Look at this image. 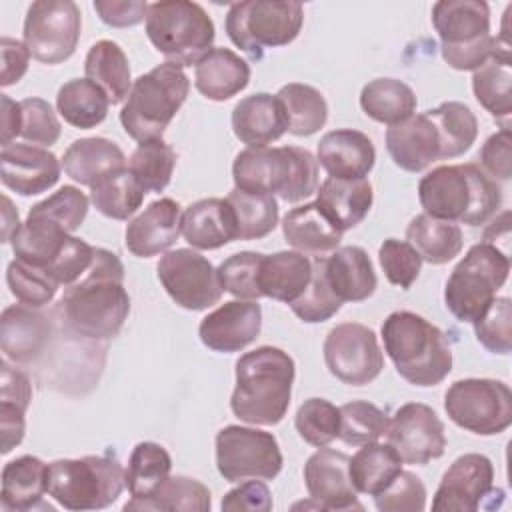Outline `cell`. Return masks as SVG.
Returning a JSON list of instances; mask_svg holds the SVG:
<instances>
[{
    "instance_id": "obj_1",
    "label": "cell",
    "mask_w": 512,
    "mask_h": 512,
    "mask_svg": "<svg viewBox=\"0 0 512 512\" xmlns=\"http://www.w3.org/2000/svg\"><path fill=\"white\" fill-rule=\"evenodd\" d=\"M62 326L80 338L110 340L118 336L130 314V296L124 288V264L106 250L96 248L88 272L68 286L56 304Z\"/></svg>"
},
{
    "instance_id": "obj_2",
    "label": "cell",
    "mask_w": 512,
    "mask_h": 512,
    "mask_svg": "<svg viewBox=\"0 0 512 512\" xmlns=\"http://www.w3.org/2000/svg\"><path fill=\"white\" fill-rule=\"evenodd\" d=\"M236 386L230 408L236 418L254 426L282 422L292 398L294 360L276 346H258L236 362Z\"/></svg>"
},
{
    "instance_id": "obj_3",
    "label": "cell",
    "mask_w": 512,
    "mask_h": 512,
    "mask_svg": "<svg viewBox=\"0 0 512 512\" xmlns=\"http://www.w3.org/2000/svg\"><path fill=\"white\" fill-rule=\"evenodd\" d=\"M424 214L468 226L486 224L502 204V190L478 164H448L418 182Z\"/></svg>"
},
{
    "instance_id": "obj_4",
    "label": "cell",
    "mask_w": 512,
    "mask_h": 512,
    "mask_svg": "<svg viewBox=\"0 0 512 512\" xmlns=\"http://www.w3.org/2000/svg\"><path fill=\"white\" fill-rule=\"evenodd\" d=\"M382 340L396 372L410 384H440L452 370V348L446 334L424 316L398 310L382 322Z\"/></svg>"
},
{
    "instance_id": "obj_5",
    "label": "cell",
    "mask_w": 512,
    "mask_h": 512,
    "mask_svg": "<svg viewBox=\"0 0 512 512\" xmlns=\"http://www.w3.org/2000/svg\"><path fill=\"white\" fill-rule=\"evenodd\" d=\"M234 188L300 202L318 190V160L300 146L246 148L232 164Z\"/></svg>"
},
{
    "instance_id": "obj_6",
    "label": "cell",
    "mask_w": 512,
    "mask_h": 512,
    "mask_svg": "<svg viewBox=\"0 0 512 512\" xmlns=\"http://www.w3.org/2000/svg\"><path fill=\"white\" fill-rule=\"evenodd\" d=\"M190 80L172 62H162L132 82L130 94L120 110L124 132L140 142L160 140L176 112L186 102Z\"/></svg>"
},
{
    "instance_id": "obj_7",
    "label": "cell",
    "mask_w": 512,
    "mask_h": 512,
    "mask_svg": "<svg viewBox=\"0 0 512 512\" xmlns=\"http://www.w3.org/2000/svg\"><path fill=\"white\" fill-rule=\"evenodd\" d=\"M146 36L166 62L186 68L196 66L212 50L216 28L196 2L160 0L148 6Z\"/></svg>"
},
{
    "instance_id": "obj_8",
    "label": "cell",
    "mask_w": 512,
    "mask_h": 512,
    "mask_svg": "<svg viewBox=\"0 0 512 512\" xmlns=\"http://www.w3.org/2000/svg\"><path fill=\"white\" fill-rule=\"evenodd\" d=\"M508 272L510 258L504 250L492 242L474 244L446 280V308L456 320L474 324L506 284Z\"/></svg>"
},
{
    "instance_id": "obj_9",
    "label": "cell",
    "mask_w": 512,
    "mask_h": 512,
    "mask_svg": "<svg viewBox=\"0 0 512 512\" xmlns=\"http://www.w3.org/2000/svg\"><path fill=\"white\" fill-rule=\"evenodd\" d=\"M440 54L454 70H478L494 54L490 8L482 0H440L432 6Z\"/></svg>"
},
{
    "instance_id": "obj_10",
    "label": "cell",
    "mask_w": 512,
    "mask_h": 512,
    "mask_svg": "<svg viewBox=\"0 0 512 512\" xmlns=\"http://www.w3.org/2000/svg\"><path fill=\"white\" fill-rule=\"evenodd\" d=\"M124 486V468L110 456L58 458L48 464V496L66 510L106 508Z\"/></svg>"
},
{
    "instance_id": "obj_11",
    "label": "cell",
    "mask_w": 512,
    "mask_h": 512,
    "mask_svg": "<svg viewBox=\"0 0 512 512\" xmlns=\"http://www.w3.org/2000/svg\"><path fill=\"white\" fill-rule=\"evenodd\" d=\"M304 8L300 2L246 0L234 2L226 14V34L234 46L252 60H262L266 48L286 46L302 30Z\"/></svg>"
},
{
    "instance_id": "obj_12",
    "label": "cell",
    "mask_w": 512,
    "mask_h": 512,
    "mask_svg": "<svg viewBox=\"0 0 512 512\" xmlns=\"http://www.w3.org/2000/svg\"><path fill=\"white\" fill-rule=\"evenodd\" d=\"M444 410L456 426L478 436H496L512 424V392L502 380H456L444 394Z\"/></svg>"
},
{
    "instance_id": "obj_13",
    "label": "cell",
    "mask_w": 512,
    "mask_h": 512,
    "mask_svg": "<svg viewBox=\"0 0 512 512\" xmlns=\"http://www.w3.org/2000/svg\"><path fill=\"white\" fill-rule=\"evenodd\" d=\"M282 464L284 458L272 432L230 424L216 434V468L226 482L272 480Z\"/></svg>"
},
{
    "instance_id": "obj_14",
    "label": "cell",
    "mask_w": 512,
    "mask_h": 512,
    "mask_svg": "<svg viewBox=\"0 0 512 512\" xmlns=\"http://www.w3.org/2000/svg\"><path fill=\"white\" fill-rule=\"evenodd\" d=\"M82 14L72 0H36L24 18V44L30 56L42 64L68 60L78 46Z\"/></svg>"
},
{
    "instance_id": "obj_15",
    "label": "cell",
    "mask_w": 512,
    "mask_h": 512,
    "mask_svg": "<svg viewBox=\"0 0 512 512\" xmlns=\"http://www.w3.org/2000/svg\"><path fill=\"white\" fill-rule=\"evenodd\" d=\"M156 274L166 294L184 310H206L218 304L224 292L212 262L190 248L164 252Z\"/></svg>"
},
{
    "instance_id": "obj_16",
    "label": "cell",
    "mask_w": 512,
    "mask_h": 512,
    "mask_svg": "<svg viewBox=\"0 0 512 512\" xmlns=\"http://www.w3.org/2000/svg\"><path fill=\"white\" fill-rule=\"evenodd\" d=\"M322 352L328 372L350 386L370 384L384 368L376 332L358 322L336 324L326 334Z\"/></svg>"
},
{
    "instance_id": "obj_17",
    "label": "cell",
    "mask_w": 512,
    "mask_h": 512,
    "mask_svg": "<svg viewBox=\"0 0 512 512\" xmlns=\"http://www.w3.org/2000/svg\"><path fill=\"white\" fill-rule=\"evenodd\" d=\"M388 444L398 452L402 462L424 466L446 450L444 422L422 402L400 406L388 422Z\"/></svg>"
},
{
    "instance_id": "obj_18",
    "label": "cell",
    "mask_w": 512,
    "mask_h": 512,
    "mask_svg": "<svg viewBox=\"0 0 512 512\" xmlns=\"http://www.w3.org/2000/svg\"><path fill=\"white\" fill-rule=\"evenodd\" d=\"M350 456L344 452L322 446L304 464V484L312 502H300L298 506H312L316 510H364L358 502L348 476Z\"/></svg>"
},
{
    "instance_id": "obj_19",
    "label": "cell",
    "mask_w": 512,
    "mask_h": 512,
    "mask_svg": "<svg viewBox=\"0 0 512 512\" xmlns=\"http://www.w3.org/2000/svg\"><path fill=\"white\" fill-rule=\"evenodd\" d=\"M494 490V466L484 454H462L444 472L432 500L436 512H476Z\"/></svg>"
},
{
    "instance_id": "obj_20",
    "label": "cell",
    "mask_w": 512,
    "mask_h": 512,
    "mask_svg": "<svg viewBox=\"0 0 512 512\" xmlns=\"http://www.w3.org/2000/svg\"><path fill=\"white\" fill-rule=\"evenodd\" d=\"M262 330V308L256 300H230L206 314L198 336L212 352L232 354L252 344Z\"/></svg>"
},
{
    "instance_id": "obj_21",
    "label": "cell",
    "mask_w": 512,
    "mask_h": 512,
    "mask_svg": "<svg viewBox=\"0 0 512 512\" xmlns=\"http://www.w3.org/2000/svg\"><path fill=\"white\" fill-rule=\"evenodd\" d=\"M60 162L54 152L34 144H8L0 152V180L20 196L50 190L60 180Z\"/></svg>"
},
{
    "instance_id": "obj_22",
    "label": "cell",
    "mask_w": 512,
    "mask_h": 512,
    "mask_svg": "<svg viewBox=\"0 0 512 512\" xmlns=\"http://www.w3.org/2000/svg\"><path fill=\"white\" fill-rule=\"evenodd\" d=\"M52 338V322L40 310L12 304L0 316V348L6 360L28 364L38 360Z\"/></svg>"
},
{
    "instance_id": "obj_23",
    "label": "cell",
    "mask_w": 512,
    "mask_h": 512,
    "mask_svg": "<svg viewBox=\"0 0 512 512\" xmlns=\"http://www.w3.org/2000/svg\"><path fill=\"white\" fill-rule=\"evenodd\" d=\"M182 210L172 198L150 202L136 218H132L124 232L126 248L138 258H150L166 252L182 234Z\"/></svg>"
},
{
    "instance_id": "obj_24",
    "label": "cell",
    "mask_w": 512,
    "mask_h": 512,
    "mask_svg": "<svg viewBox=\"0 0 512 512\" xmlns=\"http://www.w3.org/2000/svg\"><path fill=\"white\" fill-rule=\"evenodd\" d=\"M386 150L398 168L414 174L442 160L440 136L426 112L390 126L386 130Z\"/></svg>"
},
{
    "instance_id": "obj_25",
    "label": "cell",
    "mask_w": 512,
    "mask_h": 512,
    "mask_svg": "<svg viewBox=\"0 0 512 512\" xmlns=\"http://www.w3.org/2000/svg\"><path fill=\"white\" fill-rule=\"evenodd\" d=\"M316 160L326 170L328 178L358 180L366 178L374 168L376 150L364 132L342 128L320 138Z\"/></svg>"
},
{
    "instance_id": "obj_26",
    "label": "cell",
    "mask_w": 512,
    "mask_h": 512,
    "mask_svg": "<svg viewBox=\"0 0 512 512\" xmlns=\"http://www.w3.org/2000/svg\"><path fill=\"white\" fill-rule=\"evenodd\" d=\"M232 130L248 148H266L280 140L288 122L276 94L256 92L242 98L232 110Z\"/></svg>"
},
{
    "instance_id": "obj_27",
    "label": "cell",
    "mask_w": 512,
    "mask_h": 512,
    "mask_svg": "<svg viewBox=\"0 0 512 512\" xmlns=\"http://www.w3.org/2000/svg\"><path fill=\"white\" fill-rule=\"evenodd\" d=\"M62 168L74 182L94 188L116 172L126 170L128 162L116 142L102 136H92L78 138L66 148Z\"/></svg>"
},
{
    "instance_id": "obj_28",
    "label": "cell",
    "mask_w": 512,
    "mask_h": 512,
    "mask_svg": "<svg viewBox=\"0 0 512 512\" xmlns=\"http://www.w3.org/2000/svg\"><path fill=\"white\" fill-rule=\"evenodd\" d=\"M180 232L196 250H216L236 240V222L226 198H202L182 212Z\"/></svg>"
},
{
    "instance_id": "obj_29",
    "label": "cell",
    "mask_w": 512,
    "mask_h": 512,
    "mask_svg": "<svg viewBox=\"0 0 512 512\" xmlns=\"http://www.w3.org/2000/svg\"><path fill=\"white\" fill-rule=\"evenodd\" d=\"M324 274L336 298L344 302H362L376 290L378 278L370 256L360 246H342L324 258Z\"/></svg>"
},
{
    "instance_id": "obj_30",
    "label": "cell",
    "mask_w": 512,
    "mask_h": 512,
    "mask_svg": "<svg viewBox=\"0 0 512 512\" xmlns=\"http://www.w3.org/2000/svg\"><path fill=\"white\" fill-rule=\"evenodd\" d=\"M48 492V464L38 456H20L2 468L0 506L4 512H26L36 508H50L42 504Z\"/></svg>"
},
{
    "instance_id": "obj_31",
    "label": "cell",
    "mask_w": 512,
    "mask_h": 512,
    "mask_svg": "<svg viewBox=\"0 0 512 512\" xmlns=\"http://www.w3.org/2000/svg\"><path fill=\"white\" fill-rule=\"evenodd\" d=\"M312 278V260L296 250L264 254L258 288L262 298H272L284 304H294L308 288Z\"/></svg>"
},
{
    "instance_id": "obj_32",
    "label": "cell",
    "mask_w": 512,
    "mask_h": 512,
    "mask_svg": "<svg viewBox=\"0 0 512 512\" xmlns=\"http://www.w3.org/2000/svg\"><path fill=\"white\" fill-rule=\"evenodd\" d=\"M250 82V66L230 48H212L194 70L196 90L214 102L240 94Z\"/></svg>"
},
{
    "instance_id": "obj_33",
    "label": "cell",
    "mask_w": 512,
    "mask_h": 512,
    "mask_svg": "<svg viewBox=\"0 0 512 512\" xmlns=\"http://www.w3.org/2000/svg\"><path fill=\"white\" fill-rule=\"evenodd\" d=\"M282 234L296 252L320 256L336 250L344 232L316 202H308L286 212L282 218Z\"/></svg>"
},
{
    "instance_id": "obj_34",
    "label": "cell",
    "mask_w": 512,
    "mask_h": 512,
    "mask_svg": "<svg viewBox=\"0 0 512 512\" xmlns=\"http://www.w3.org/2000/svg\"><path fill=\"white\" fill-rule=\"evenodd\" d=\"M316 194V204L342 232L356 228L368 216L374 202L372 184L366 178H326Z\"/></svg>"
},
{
    "instance_id": "obj_35",
    "label": "cell",
    "mask_w": 512,
    "mask_h": 512,
    "mask_svg": "<svg viewBox=\"0 0 512 512\" xmlns=\"http://www.w3.org/2000/svg\"><path fill=\"white\" fill-rule=\"evenodd\" d=\"M472 92L500 128H510L512 116V58L494 56L472 74Z\"/></svg>"
},
{
    "instance_id": "obj_36",
    "label": "cell",
    "mask_w": 512,
    "mask_h": 512,
    "mask_svg": "<svg viewBox=\"0 0 512 512\" xmlns=\"http://www.w3.org/2000/svg\"><path fill=\"white\" fill-rule=\"evenodd\" d=\"M406 242L414 246L422 260L440 266L454 260L462 252L464 236L456 222L418 214L406 228Z\"/></svg>"
},
{
    "instance_id": "obj_37",
    "label": "cell",
    "mask_w": 512,
    "mask_h": 512,
    "mask_svg": "<svg viewBox=\"0 0 512 512\" xmlns=\"http://www.w3.org/2000/svg\"><path fill=\"white\" fill-rule=\"evenodd\" d=\"M84 74L106 92L110 104H120L130 94V64L124 50L112 40H100L90 46L84 60Z\"/></svg>"
},
{
    "instance_id": "obj_38",
    "label": "cell",
    "mask_w": 512,
    "mask_h": 512,
    "mask_svg": "<svg viewBox=\"0 0 512 512\" xmlns=\"http://www.w3.org/2000/svg\"><path fill=\"white\" fill-rule=\"evenodd\" d=\"M402 472V458L390 444H364L348 462V476L356 492L376 496Z\"/></svg>"
},
{
    "instance_id": "obj_39",
    "label": "cell",
    "mask_w": 512,
    "mask_h": 512,
    "mask_svg": "<svg viewBox=\"0 0 512 512\" xmlns=\"http://www.w3.org/2000/svg\"><path fill=\"white\" fill-rule=\"evenodd\" d=\"M360 106L368 118L394 126L414 116L418 100L406 82L396 78H376L362 88Z\"/></svg>"
},
{
    "instance_id": "obj_40",
    "label": "cell",
    "mask_w": 512,
    "mask_h": 512,
    "mask_svg": "<svg viewBox=\"0 0 512 512\" xmlns=\"http://www.w3.org/2000/svg\"><path fill=\"white\" fill-rule=\"evenodd\" d=\"M56 108L70 126L90 130L106 120L110 100L92 80L72 78L60 86L56 94Z\"/></svg>"
},
{
    "instance_id": "obj_41",
    "label": "cell",
    "mask_w": 512,
    "mask_h": 512,
    "mask_svg": "<svg viewBox=\"0 0 512 512\" xmlns=\"http://www.w3.org/2000/svg\"><path fill=\"white\" fill-rule=\"evenodd\" d=\"M276 98L284 108L290 134L312 136L324 128L328 120V104L322 92L314 86L290 82L278 90Z\"/></svg>"
},
{
    "instance_id": "obj_42",
    "label": "cell",
    "mask_w": 512,
    "mask_h": 512,
    "mask_svg": "<svg viewBox=\"0 0 512 512\" xmlns=\"http://www.w3.org/2000/svg\"><path fill=\"white\" fill-rule=\"evenodd\" d=\"M212 506L210 490L188 476H168L150 498H132L124 510H186L208 512Z\"/></svg>"
},
{
    "instance_id": "obj_43",
    "label": "cell",
    "mask_w": 512,
    "mask_h": 512,
    "mask_svg": "<svg viewBox=\"0 0 512 512\" xmlns=\"http://www.w3.org/2000/svg\"><path fill=\"white\" fill-rule=\"evenodd\" d=\"M172 458L156 442H138L124 470V484L132 498H150L170 476Z\"/></svg>"
},
{
    "instance_id": "obj_44",
    "label": "cell",
    "mask_w": 512,
    "mask_h": 512,
    "mask_svg": "<svg viewBox=\"0 0 512 512\" xmlns=\"http://www.w3.org/2000/svg\"><path fill=\"white\" fill-rule=\"evenodd\" d=\"M426 114L438 130L442 160L462 156L476 142L478 120L464 102L448 100L432 110H426Z\"/></svg>"
},
{
    "instance_id": "obj_45",
    "label": "cell",
    "mask_w": 512,
    "mask_h": 512,
    "mask_svg": "<svg viewBox=\"0 0 512 512\" xmlns=\"http://www.w3.org/2000/svg\"><path fill=\"white\" fill-rule=\"evenodd\" d=\"M226 202L236 222V240H260L278 224V202L272 194L244 192L234 188Z\"/></svg>"
},
{
    "instance_id": "obj_46",
    "label": "cell",
    "mask_w": 512,
    "mask_h": 512,
    "mask_svg": "<svg viewBox=\"0 0 512 512\" xmlns=\"http://www.w3.org/2000/svg\"><path fill=\"white\" fill-rule=\"evenodd\" d=\"M176 160V152L162 138L140 142L128 158V170L146 194L162 192L172 180Z\"/></svg>"
},
{
    "instance_id": "obj_47",
    "label": "cell",
    "mask_w": 512,
    "mask_h": 512,
    "mask_svg": "<svg viewBox=\"0 0 512 512\" xmlns=\"http://www.w3.org/2000/svg\"><path fill=\"white\" fill-rule=\"evenodd\" d=\"M144 194L138 180L126 168L96 184L90 192V202L106 218L128 220L142 206Z\"/></svg>"
},
{
    "instance_id": "obj_48",
    "label": "cell",
    "mask_w": 512,
    "mask_h": 512,
    "mask_svg": "<svg viewBox=\"0 0 512 512\" xmlns=\"http://www.w3.org/2000/svg\"><path fill=\"white\" fill-rule=\"evenodd\" d=\"M340 432L338 438L348 446H364L378 442L388 430V416L376 404L366 400H352L338 408Z\"/></svg>"
},
{
    "instance_id": "obj_49",
    "label": "cell",
    "mask_w": 512,
    "mask_h": 512,
    "mask_svg": "<svg viewBox=\"0 0 512 512\" xmlns=\"http://www.w3.org/2000/svg\"><path fill=\"white\" fill-rule=\"evenodd\" d=\"M294 426L306 444L322 448L338 438L340 412L324 398H308L296 410Z\"/></svg>"
},
{
    "instance_id": "obj_50",
    "label": "cell",
    "mask_w": 512,
    "mask_h": 512,
    "mask_svg": "<svg viewBox=\"0 0 512 512\" xmlns=\"http://www.w3.org/2000/svg\"><path fill=\"white\" fill-rule=\"evenodd\" d=\"M290 308L306 324L326 322L342 308V302L336 298V294L328 286V280L324 274V258L316 256L312 260L310 284L306 292L294 304H290Z\"/></svg>"
},
{
    "instance_id": "obj_51",
    "label": "cell",
    "mask_w": 512,
    "mask_h": 512,
    "mask_svg": "<svg viewBox=\"0 0 512 512\" xmlns=\"http://www.w3.org/2000/svg\"><path fill=\"white\" fill-rule=\"evenodd\" d=\"M262 252H238L228 256L216 268L220 286L224 292L232 294L238 300H258L262 292L258 288V272L262 264Z\"/></svg>"
},
{
    "instance_id": "obj_52",
    "label": "cell",
    "mask_w": 512,
    "mask_h": 512,
    "mask_svg": "<svg viewBox=\"0 0 512 512\" xmlns=\"http://www.w3.org/2000/svg\"><path fill=\"white\" fill-rule=\"evenodd\" d=\"M6 284L12 296L26 306L42 308L50 304L58 292V284L40 268L12 260L6 268Z\"/></svg>"
},
{
    "instance_id": "obj_53",
    "label": "cell",
    "mask_w": 512,
    "mask_h": 512,
    "mask_svg": "<svg viewBox=\"0 0 512 512\" xmlns=\"http://www.w3.org/2000/svg\"><path fill=\"white\" fill-rule=\"evenodd\" d=\"M476 340L492 354L506 356L512 350V304L510 298L500 296L488 306L474 324Z\"/></svg>"
},
{
    "instance_id": "obj_54",
    "label": "cell",
    "mask_w": 512,
    "mask_h": 512,
    "mask_svg": "<svg viewBox=\"0 0 512 512\" xmlns=\"http://www.w3.org/2000/svg\"><path fill=\"white\" fill-rule=\"evenodd\" d=\"M28 212L50 218L72 234L82 226L88 214V198L76 186H62L52 196L36 202Z\"/></svg>"
},
{
    "instance_id": "obj_55",
    "label": "cell",
    "mask_w": 512,
    "mask_h": 512,
    "mask_svg": "<svg viewBox=\"0 0 512 512\" xmlns=\"http://www.w3.org/2000/svg\"><path fill=\"white\" fill-rule=\"evenodd\" d=\"M378 262L390 284L408 290L420 276L422 258L410 242L386 238L378 248Z\"/></svg>"
},
{
    "instance_id": "obj_56",
    "label": "cell",
    "mask_w": 512,
    "mask_h": 512,
    "mask_svg": "<svg viewBox=\"0 0 512 512\" xmlns=\"http://www.w3.org/2000/svg\"><path fill=\"white\" fill-rule=\"evenodd\" d=\"M426 486L414 474L402 470L388 488L374 496L380 512H420L426 508Z\"/></svg>"
},
{
    "instance_id": "obj_57",
    "label": "cell",
    "mask_w": 512,
    "mask_h": 512,
    "mask_svg": "<svg viewBox=\"0 0 512 512\" xmlns=\"http://www.w3.org/2000/svg\"><path fill=\"white\" fill-rule=\"evenodd\" d=\"M20 108H22L20 136L26 142H32L38 146H52L58 142L62 126L50 102L42 98H24L20 102Z\"/></svg>"
},
{
    "instance_id": "obj_58",
    "label": "cell",
    "mask_w": 512,
    "mask_h": 512,
    "mask_svg": "<svg viewBox=\"0 0 512 512\" xmlns=\"http://www.w3.org/2000/svg\"><path fill=\"white\" fill-rule=\"evenodd\" d=\"M510 146L512 134L510 128H500L494 132L480 150V164L482 170L494 180H508L512 176V160H510Z\"/></svg>"
},
{
    "instance_id": "obj_59",
    "label": "cell",
    "mask_w": 512,
    "mask_h": 512,
    "mask_svg": "<svg viewBox=\"0 0 512 512\" xmlns=\"http://www.w3.org/2000/svg\"><path fill=\"white\" fill-rule=\"evenodd\" d=\"M222 510H250V512H268L272 510V494L268 486L256 478L240 482L222 498Z\"/></svg>"
},
{
    "instance_id": "obj_60",
    "label": "cell",
    "mask_w": 512,
    "mask_h": 512,
    "mask_svg": "<svg viewBox=\"0 0 512 512\" xmlns=\"http://www.w3.org/2000/svg\"><path fill=\"white\" fill-rule=\"evenodd\" d=\"M92 6L104 24L112 28H128L146 20L150 4L142 0H94Z\"/></svg>"
},
{
    "instance_id": "obj_61",
    "label": "cell",
    "mask_w": 512,
    "mask_h": 512,
    "mask_svg": "<svg viewBox=\"0 0 512 512\" xmlns=\"http://www.w3.org/2000/svg\"><path fill=\"white\" fill-rule=\"evenodd\" d=\"M0 54H2V74H0V84L12 86L22 80V76L28 70L30 62V52L24 42L14 40L10 36H2L0 40Z\"/></svg>"
},
{
    "instance_id": "obj_62",
    "label": "cell",
    "mask_w": 512,
    "mask_h": 512,
    "mask_svg": "<svg viewBox=\"0 0 512 512\" xmlns=\"http://www.w3.org/2000/svg\"><path fill=\"white\" fill-rule=\"evenodd\" d=\"M0 432H2V454L12 452L26 432V408L0 400Z\"/></svg>"
},
{
    "instance_id": "obj_63",
    "label": "cell",
    "mask_w": 512,
    "mask_h": 512,
    "mask_svg": "<svg viewBox=\"0 0 512 512\" xmlns=\"http://www.w3.org/2000/svg\"><path fill=\"white\" fill-rule=\"evenodd\" d=\"M2 146L12 144L22 132V108L20 102H14L8 94H2Z\"/></svg>"
},
{
    "instance_id": "obj_64",
    "label": "cell",
    "mask_w": 512,
    "mask_h": 512,
    "mask_svg": "<svg viewBox=\"0 0 512 512\" xmlns=\"http://www.w3.org/2000/svg\"><path fill=\"white\" fill-rule=\"evenodd\" d=\"M2 222H4V228H2V242H12L14 234L20 230V218H18V210L12 206L10 198L8 196H2Z\"/></svg>"
}]
</instances>
